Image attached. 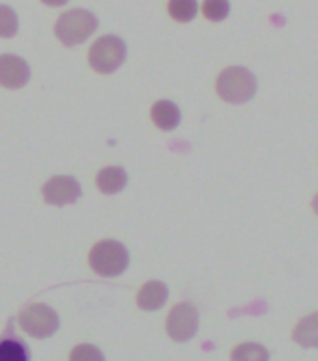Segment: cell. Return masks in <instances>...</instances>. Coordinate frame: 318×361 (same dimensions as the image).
<instances>
[{
	"mask_svg": "<svg viewBox=\"0 0 318 361\" xmlns=\"http://www.w3.org/2000/svg\"><path fill=\"white\" fill-rule=\"evenodd\" d=\"M152 120L154 124L163 131H173L180 124V109L176 103L161 99V102L154 103L152 107Z\"/></svg>",
	"mask_w": 318,
	"mask_h": 361,
	"instance_id": "10",
	"label": "cell"
},
{
	"mask_svg": "<svg viewBox=\"0 0 318 361\" xmlns=\"http://www.w3.org/2000/svg\"><path fill=\"white\" fill-rule=\"evenodd\" d=\"M130 264L128 249L116 240H103L96 243L90 251V266L96 274L103 277H116L126 271Z\"/></svg>",
	"mask_w": 318,
	"mask_h": 361,
	"instance_id": "3",
	"label": "cell"
},
{
	"mask_svg": "<svg viewBox=\"0 0 318 361\" xmlns=\"http://www.w3.org/2000/svg\"><path fill=\"white\" fill-rule=\"evenodd\" d=\"M217 94L227 103H247L257 94V79L245 68L232 66L223 70L221 75L217 77Z\"/></svg>",
	"mask_w": 318,
	"mask_h": 361,
	"instance_id": "2",
	"label": "cell"
},
{
	"mask_svg": "<svg viewBox=\"0 0 318 361\" xmlns=\"http://www.w3.org/2000/svg\"><path fill=\"white\" fill-rule=\"evenodd\" d=\"M27 345L19 339L0 341V361H28Z\"/></svg>",
	"mask_w": 318,
	"mask_h": 361,
	"instance_id": "15",
	"label": "cell"
},
{
	"mask_svg": "<svg viewBox=\"0 0 318 361\" xmlns=\"http://www.w3.org/2000/svg\"><path fill=\"white\" fill-rule=\"evenodd\" d=\"M232 361H270V352L259 343H243L232 350Z\"/></svg>",
	"mask_w": 318,
	"mask_h": 361,
	"instance_id": "13",
	"label": "cell"
},
{
	"mask_svg": "<svg viewBox=\"0 0 318 361\" xmlns=\"http://www.w3.org/2000/svg\"><path fill=\"white\" fill-rule=\"evenodd\" d=\"M81 197V183L73 176H53L44 185V199L47 204H73Z\"/></svg>",
	"mask_w": 318,
	"mask_h": 361,
	"instance_id": "7",
	"label": "cell"
},
{
	"mask_svg": "<svg viewBox=\"0 0 318 361\" xmlns=\"http://www.w3.org/2000/svg\"><path fill=\"white\" fill-rule=\"evenodd\" d=\"M42 2L47 6H53V8H59V6H64L68 0H42Z\"/></svg>",
	"mask_w": 318,
	"mask_h": 361,
	"instance_id": "19",
	"label": "cell"
},
{
	"mask_svg": "<svg viewBox=\"0 0 318 361\" xmlns=\"http://www.w3.org/2000/svg\"><path fill=\"white\" fill-rule=\"evenodd\" d=\"M19 28L17 13L10 6H0V38H13Z\"/></svg>",
	"mask_w": 318,
	"mask_h": 361,
	"instance_id": "16",
	"label": "cell"
},
{
	"mask_svg": "<svg viewBox=\"0 0 318 361\" xmlns=\"http://www.w3.org/2000/svg\"><path fill=\"white\" fill-rule=\"evenodd\" d=\"M70 361H105L102 350L94 345H79L71 350Z\"/></svg>",
	"mask_w": 318,
	"mask_h": 361,
	"instance_id": "18",
	"label": "cell"
},
{
	"mask_svg": "<svg viewBox=\"0 0 318 361\" xmlns=\"http://www.w3.org/2000/svg\"><path fill=\"white\" fill-rule=\"evenodd\" d=\"M30 79V68L27 60L16 54H2L0 56V87L17 90L23 88Z\"/></svg>",
	"mask_w": 318,
	"mask_h": 361,
	"instance_id": "8",
	"label": "cell"
},
{
	"mask_svg": "<svg viewBox=\"0 0 318 361\" xmlns=\"http://www.w3.org/2000/svg\"><path fill=\"white\" fill-rule=\"evenodd\" d=\"M59 324L60 320L56 311L44 303H34L19 314V326L23 328V331H27L36 339L51 337L59 329Z\"/></svg>",
	"mask_w": 318,
	"mask_h": 361,
	"instance_id": "5",
	"label": "cell"
},
{
	"mask_svg": "<svg viewBox=\"0 0 318 361\" xmlns=\"http://www.w3.org/2000/svg\"><path fill=\"white\" fill-rule=\"evenodd\" d=\"M199 329V311L193 303L183 302L174 305L167 317V334L176 343H185Z\"/></svg>",
	"mask_w": 318,
	"mask_h": 361,
	"instance_id": "6",
	"label": "cell"
},
{
	"mask_svg": "<svg viewBox=\"0 0 318 361\" xmlns=\"http://www.w3.org/2000/svg\"><path fill=\"white\" fill-rule=\"evenodd\" d=\"M126 44L118 36H102L94 42L88 53V62L97 73H113L124 64Z\"/></svg>",
	"mask_w": 318,
	"mask_h": 361,
	"instance_id": "4",
	"label": "cell"
},
{
	"mask_svg": "<svg viewBox=\"0 0 318 361\" xmlns=\"http://www.w3.org/2000/svg\"><path fill=\"white\" fill-rule=\"evenodd\" d=\"M292 339L303 348H318V313L302 318L294 328Z\"/></svg>",
	"mask_w": 318,
	"mask_h": 361,
	"instance_id": "11",
	"label": "cell"
},
{
	"mask_svg": "<svg viewBox=\"0 0 318 361\" xmlns=\"http://www.w3.org/2000/svg\"><path fill=\"white\" fill-rule=\"evenodd\" d=\"M169 288L161 281H148L137 294V305L142 311H157L167 302Z\"/></svg>",
	"mask_w": 318,
	"mask_h": 361,
	"instance_id": "9",
	"label": "cell"
},
{
	"mask_svg": "<svg viewBox=\"0 0 318 361\" xmlns=\"http://www.w3.org/2000/svg\"><path fill=\"white\" fill-rule=\"evenodd\" d=\"M313 210H314V214L318 216V195L314 197V200H313Z\"/></svg>",
	"mask_w": 318,
	"mask_h": 361,
	"instance_id": "20",
	"label": "cell"
},
{
	"mask_svg": "<svg viewBox=\"0 0 318 361\" xmlns=\"http://www.w3.org/2000/svg\"><path fill=\"white\" fill-rule=\"evenodd\" d=\"M128 174L122 167H107L102 169L97 174V188L105 195H116L126 188Z\"/></svg>",
	"mask_w": 318,
	"mask_h": 361,
	"instance_id": "12",
	"label": "cell"
},
{
	"mask_svg": "<svg viewBox=\"0 0 318 361\" xmlns=\"http://www.w3.org/2000/svg\"><path fill=\"white\" fill-rule=\"evenodd\" d=\"M202 13L210 21H223L231 13V2L228 0H204L202 4Z\"/></svg>",
	"mask_w": 318,
	"mask_h": 361,
	"instance_id": "17",
	"label": "cell"
},
{
	"mask_svg": "<svg viewBox=\"0 0 318 361\" xmlns=\"http://www.w3.org/2000/svg\"><path fill=\"white\" fill-rule=\"evenodd\" d=\"M97 17L88 10H70L59 17L54 25L56 38L66 47H75L85 44L92 34L96 32Z\"/></svg>",
	"mask_w": 318,
	"mask_h": 361,
	"instance_id": "1",
	"label": "cell"
},
{
	"mask_svg": "<svg viewBox=\"0 0 318 361\" xmlns=\"http://www.w3.org/2000/svg\"><path fill=\"white\" fill-rule=\"evenodd\" d=\"M197 11H199L197 0H169V16L173 17L174 21H193Z\"/></svg>",
	"mask_w": 318,
	"mask_h": 361,
	"instance_id": "14",
	"label": "cell"
}]
</instances>
